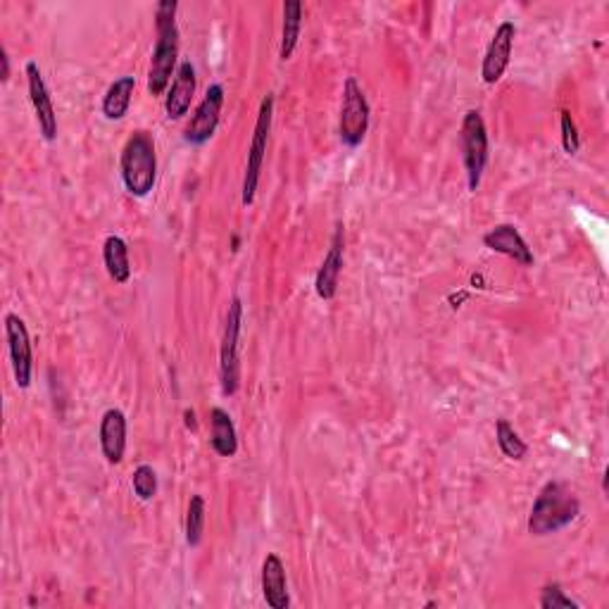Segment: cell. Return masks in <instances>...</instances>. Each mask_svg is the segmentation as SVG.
Here are the masks:
<instances>
[{"mask_svg":"<svg viewBox=\"0 0 609 609\" xmlns=\"http://www.w3.org/2000/svg\"><path fill=\"white\" fill-rule=\"evenodd\" d=\"M177 8L174 0H162L155 8V29H158V41H155L153 58H150L148 69V91L153 96H162L167 91L169 79H172L179 58V29H177Z\"/></svg>","mask_w":609,"mask_h":609,"instance_id":"obj_1","label":"cell"},{"mask_svg":"<svg viewBox=\"0 0 609 609\" xmlns=\"http://www.w3.org/2000/svg\"><path fill=\"white\" fill-rule=\"evenodd\" d=\"M581 502L564 481H548L538 493L529 514L531 536H550L579 517Z\"/></svg>","mask_w":609,"mask_h":609,"instance_id":"obj_2","label":"cell"},{"mask_svg":"<svg viewBox=\"0 0 609 609\" xmlns=\"http://www.w3.org/2000/svg\"><path fill=\"white\" fill-rule=\"evenodd\" d=\"M122 181L127 191L136 198H146L158 179V158H155V141L148 131L138 129L127 138L122 148Z\"/></svg>","mask_w":609,"mask_h":609,"instance_id":"obj_3","label":"cell"},{"mask_svg":"<svg viewBox=\"0 0 609 609\" xmlns=\"http://www.w3.org/2000/svg\"><path fill=\"white\" fill-rule=\"evenodd\" d=\"M460 146L464 169H467L469 191L476 193L481 186L483 169H486L488 162V131L479 110H469L467 115H464L460 129Z\"/></svg>","mask_w":609,"mask_h":609,"instance_id":"obj_4","label":"cell"},{"mask_svg":"<svg viewBox=\"0 0 609 609\" xmlns=\"http://www.w3.org/2000/svg\"><path fill=\"white\" fill-rule=\"evenodd\" d=\"M369 129V103L364 96L362 86L355 77H348L343 84V105H341V122H338V136L343 146L357 148L364 141Z\"/></svg>","mask_w":609,"mask_h":609,"instance_id":"obj_5","label":"cell"},{"mask_svg":"<svg viewBox=\"0 0 609 609\" xmlns=\"http://www.w3.org/2000/svg\"><path fill=\"white\" fill-rule=\"evenodd\" d=\"M272 115H274V93H267V96L262 98V103H260V112H257L253 146H250L246 179H243L241 203L246 207L253 205L257 184H260L262 162H265V153H267V138H269V129H272Z\"/></svg>","mask_w":609,"mask_h":609,"instance_id":"obj_6","label":"cell"},{"mask_svg":"<svg viewBox=\"0 0 609 609\" xmlns=\"http://www.w3.org/2000/svg\"><path fill=\"white\" fill-rule=\"evenodd\" d=\"M243 326V303L241 298L231 300L226 310L224 338H222V362H219V376H222L224 395H234L238 391V338Z\"/></svg>","mask_w":609,"mask_h":609,"instance_id":"obj_7","label":"cell"},{"mask_svg":"<svg viewBox=\"0 0 609 609\" xmlns=\"http://www.w3.org/2000/svg\"><path fill=\"white\" fill-rule=\"evenodd\" d=\"M222 105L224 89L219 84H212L184 129V141L191 143V146H203V143L210 141L217 131L219 117H222Z\"/></svg>","mask_w":609,"mask_h":609,"instance_id":"obj_8","label":"cell"},{"mask_svg":"<svg viewBox=\"0 0 609 609\" xmlns=\"http://www.w3.org/2000/svg\"><path fill=\"white\" fill-rule=\"evenodd\" d=\"M5 336H8V350L17 386L29 388L31 369H34V355H31V338L24 319L17 315H5Z\"/></svg>","mask_w":609,"mask_h":609,"instance_id":"obj_9","label":"cell"},{"mask_svg":"<svg viewBox=\"0 0 609 609\" xmlns=\"http://www.w3.org/2000/svg\"><path fill=\"white\" fill-rule=\"evenodd\" d=\"M24 74H27L29 98H31V105H34L36 122H39L41 134L46 141H55V138H58V115H55L53 100H50L48 86H46V81H43L41 69L36 62H27Z\"/></svg>","mask_w":609,"mask_h":609,"instance_id":"obj_10","label":"cell"},{"mask_svg":"<svg viewBox=\"0 0 609 609\" xmlns=\"http://www.w3.org/2000/svg\"><path fill=\"white\" fill-rule=\"evenodd\" d=\"M514 39H517V27L514 22H502L498 29H495L491 46L486 50V58H483L481 65V77L486 84H498L505 74L507 65H510L512 58V46Z\"/></svg>","mask_w":609,"mask_h":609,"instance_id":"obj_11","label":"cell"},{"mask_svg":"<svg viewBox=\"0 0 609 609\" xmlns=\"http://www.w3.org/2000/svg\"><path fill=\"white\" fill-rule=\"evenodd\" d=\"M483 246L491 248L493 253L512 257V260L519 262L521 267L533 265V253H531L529 243L521 238L517 226H512V224L493 226V229L483 236Z\"/></svg>","mask_w":609,"mask_h":609,"instance_id":"obj_12","label":"cell"},{"mask_svg":"<svg viewBox=\"0 0 609 609\" xmlns=\"http://www.w3.org/2000/svg\"><path fill=\"white\" fill-rule=\"evenodd\" d=\"M100 450L110 464L124 460L127 450V417L122 410H108L100 419Z\"/></svg>","mask_w":609,"mask_h":609,"instance_id":"obj_13","label":"cell"},{"mask_svg":"<svg viewBox=\"0 0 609 609\" xmlns=\"http://www.w3.org/2000/svg\"><path fill=\"white\" fill-rule=\"evenodd\" d=\"M196 96V67L191 65V60H184L177 69V77L172 81V89H169L165 98V110L169 119H181L191 110V100Z\"/></svg>","mask_w":609,"mask_h":609,"instance_id":"obj_14","label":"cell"},{"mask_svg":"<svg viewBox=\"0 0 609 609\" xmlns=\"http://www.w3.org/2000/svg\"><path fill=\"white\" fill-rule=\"evenodd\" d=\"M343 272V226H336L334 241H331L329 253H326L322 267H319L315 279V291L322 300H331L338 291V281Z\"/></svg>","mask_w":609,"mask_h":609,"instance_id":"obj_15","label":"cell"},{"mask_svg":"<svg viewBox=\"0 0 609 609\" xmlns=\"http://www.w3.org/2000/svg\"><path fill=\"white\" fill-rule=\"evenodd\" d=\"M262 595H265L267 605L274 609H286L291 605L286 586V567L274 552H269L265 562H262Z\"/></svg>","mask_w":609,"mask_h":609,"instance_id":"obj_16","label":"cell"},{"mask_svg":"<svg viewBox=\"0 0 609 609\" xmlns=\"http://www.w3.org/2000/svg\"><path fill=\"white\" fill-rule=\"evenodd\" d=\"M210 426H212V438H210L212 450H215L219 457H234L238 452V436L229 412H224L222 407H212Z\"/></svg>","mask_w":609,"mask_h":609,"instance_id":"obj_17","label":"cell"},{"mask_svg":"<svg viewBox=\"0 0 609 609\" xmlns=\"http://www.w3.org/2000/svg\"><path fill=\"white\" fill-rule=\"evenodd\" d=\"M103 260L110 279L115 281V284H127L131 279V265H129V248L127 243H124V238L119 236L105 238Z\"/></svg>","mask_w":609,"mask_h":609,"instance_id":"obj_18","label":"cell"},{"mask_svg":"<svg viewBox=\"0 0 609 609\" xmlns=\"http://www.w3.org/2000/svg\"><path fill=\"white\" fill-rule=\"evenodd\" d=\"M136 79L134 77H119L115 84H110L108 93L103 96V115L105 119H122L129 112L131 96H134Z\"/></svg>","mask_w":609,"mask_h":609,"instance_id":"obj_19","label":"cell"},{"mask_svg":"<svg viewBox=\"0 0 609 609\" xmlns=\"http://www.w3.org/2000/svg\"><path fill=\"white\" fill-rule=\"evenodd\" d=\"M300 29H303V3L300 0H286L284 3V31H281V60H291L298 46Z\"/></svg>","mask_w":609,"mask_h":609,"instance_id":"obj_20","label":"cell"},{"mask_svg":"<svg viewBox=\"0 0 609 609\" xmlns=\"http://www.w3.org/2000/svg\"><path fill=\"white\" fill-rule=\"evenodd\" d=\"M495 441H498V448L507 460L519 462L524 460L526 452H529V445L521 441V436L512 429L507 419H498V424H495Z\"/></svg>","mask_w":609,"mask_h":609,"instance_id":"obj_21","label":"cell"},{"mask_svg":"<svg viewBox=\"0 0 609 609\" xmlns=\"http://www.w3.org/2000/svg\"><path fill=\"white\" fill-rule=\"evenodd\" d=\"M203 531H205V498L203 495H193L191 502H188V512H186V543L191 548H198L200 541H203Z\"/></svg>","mask_w":609,"mask_h":609,"instance_id":"obj_22","label":"cell"},{"mask_svg":"<svg viewBox=\"0 0 609 609\" xmlns=\"http://www.w3.org/2000/svg\"><path fill=\"white\" fill-rule=\"evenodd\" d=\"M131 486H134V493L141 500H153L155 493H158V474H155V469L150 464H141V467H136L134 476H131Z\"/></svg>","mask_w":609,"mask_h":609,"instance_id":"obj_23","label":"cell"},{"mask_svg":"<svg viewBox=\"0 0 609 609\" xmlns=\"http://www.w3.org/2000/svg\"><path fill=\"white\" fill-rule=\"evenodd\" d=\"M541 607L543 609H579L581 605L576 600H571L569 595L562 590V586L552 583V586L543 588Z\"/></svg>","mask_w":609,"mask_h":609,"instance_id":"obj_24","label":"cell"},{"mask_svg":"<svg viewBox=\"0 0 609 609\" xmlns=\"http://www.w3.org/2000/svg\"><path fill=\"white\" fill-rule=\"evenodd\" d=\"M560 115H562L560 117V124H562V146H564V150H567L569 155L579 153L581 141H579V131H576L574 119H571V115H569L567 110H562Z\"/></svg>","mask_w":609,"mask_h":609,"instance_id":"obj_25","label":"cell"},{"mask_svg":"<svg viewBox=\"0 0 609 609\" xmlns=\"http://www.w3.org/2000/svg\"><path fill=\"white\" fill-rule=\"evenodd\" d=\"M0 62H3V74H0V79H3V84H8V81H10V58H8V53H5V48H0Z\"/></svg>","mask_w":609,"mask_h":609,"instance_id":"obj_26","label":"cell"},{"mask_svg":"<svg viewBox=\"0 0 609 609\" xmlns=\"http://www.w3.org/2000/svg\"><path fill=\"white\" fill-rule=\"evenodd\" d=\"M184 417H186V426H188V429L196 431V429H198V424H196V414H193V410H186V412H184Z\"/></svg>","mask_w":609,"mask_h":609,"instance_id":"obj_27","label":"cell"}]
</instances>
